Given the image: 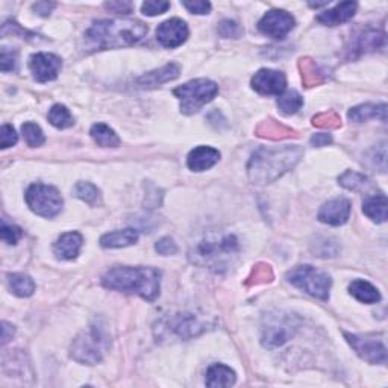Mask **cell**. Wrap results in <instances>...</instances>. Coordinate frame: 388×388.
<instances>
[{
  "mask_svg": "<svg viewBox=\"0 0 388 388\" xmlns=\"http://www.w3.org/2000/svg\"><path fill=\"white\" fill-rule=\"evenodd\" d=\"M252 88L262 96H281L287 87V77L282 72L261 68L252 77Z\"/></svg>",
  "mask_w": 388,
  "mask_h": 388,
  "instance_id": "obj_13",
  "label": "cell"
},
{
  "mask_svg": "<svg viewBox=\"0 0 388 388\" xmlns=\"http://www.w3.org/2000/svg\"><path fill=\"white\" fill-rule=\"evenodd\" d=\"M302 106H304V97H302L299 93L294 91V90L285 91L278 97L279 111H281L285 115L296 114Z\"/></svg>",
  "mask_w": 388,
  "mask_h": 388,
  "instance_id": "obj_31",
  "label": "cell"
},
{
  "mask_svg": "<svg viewBox=\"0 0 388 388\" xmlns=\"http://www.w3.org/2000/svg\"><path fill=\"white\" fill-rule=\"evenodd\" d=\"M347 343L360 356L361 360L370 364H387V347L381 340L374 336H356V333H345Z\"/></svg>",
  "mask_w": 388,
  "mask_h": 388,
  "instance_id": "obj_10",
  "label": "cell"
},
{
  "mask_svg": "<svg viewBox=\"0 0 388 388\" xmlns=\"http://www.w3.org/2000/svg\"><path fill=\"white\" fill-rule=\"evenodd\" d=\"M26 204L37 215L52 219L61 213L64 200L59 191L52 185L32 184L26 191Z\"/></svg>",
  "mask_w": 388,
  "mask_h": 388,
  "instance_id": "obj_8",
  "label": "cell"
},
{
  "mask_svg": "<svg viewBox=\"0 0 388 388\" xmlns=\"http://www.w3.org/2000/svg\"><path fill=\"white\" fill-rule=\"evenodd\" d=\"M90 134L93 139L100 146V147H119L120 146V138L115 134L114 129H111L105 123H96L91 126Z\"/></svg>",
  "mask_w": 388,
  "mask_h": 388,
  "instance_id": "obj_29",
  "label": "cell"
},
{
  "mask_svg": "<svg viewBox=\"0 0 388 388\" xmlns=\"http://www.w3.org/2000/svg\"><path fill=\"white\" fill-rule=\"evenodd\" d=\"M167 329L175 333L176 337H180L182 340H188L200 336V333L206 329V324L202 323L194 314L182 313L173 316L172 319L168 320Z\"/></svg>",
  "mask_w": 388,
  "mask_h": 388,
  "instance_id": "obj_16",
  "label": "cell"
},
{
  "mask_svg": "<svg viewBox=\"0 0 388 388\" xmlns=\"http://www.w3.org/2000/svg\"><path fill=\"white\" fill-rule=\"evenodd\" d=\"M287 279L296 289L305 291L307 294L320 300L329 299L331 290V276L324 273L323 270L316 269L313 266H298L287 273Z\"/></svg>",
  "mask_w": 388,
  "mask_h": 388,
  "instance_id": "obj_6",
  "label": "cell"
},
{
  "mask_svg": "<svg viewBox=\"0 0 388 388\" xmlns=\"http://www.w3.org/2000/svg\"><path fill=\"white\" fill-rule=\"evenodd\" d=\"M75 196L91 206L100 204V191L97 190L96 185L90 182H77L75 187Z\"/></svg>",
  "mask_w": 388,
  "mask_h": 388,
  "instance_id": "obj_34",
  "label": "cell"
},
{
  "mask_svg": "<svg viewBox=\"0 0 388 388\" xmlns=\"http://www.w3.org/2000/svg\"><path fill=\"white\" fill-rule=\"evenodd\" d=\"M147 26L139 20H100L85 32V49L90 52L120 49L142 41Z\"/></svg>",
  "mask_w": 388,
  "mask_h": 388,
  "instance_id": "obj_1",
  "label": "cell"
},
{
  "mask_svg": "<svg viewBox=\"0 0 388 388\" xmlns=\"http://www.w3.org/2000/svg\"><path fill=\"white\" fill-rule=\"evenodd\" d=\"M384 46H385V34L382 30L366 29L355 35L351 46L347 48V52H349V57L356 58V57L366 55V53L382 49Z\"/></svg>",
  "mask_w": 388,
  "mask_h": 388,
  "instance_id": "obj_15",
  "label": "cell"
},
{
  "mask_svg": "<svg viewBox=\"0 0 388 388\" xmlns=\"http://www.w3.org/2000/svg\"><path fill=\"white\" fill-rule=\"evenodd\" d=\"M349 293L352 296L362 302V304H376V302L381 300V294H379L376 287L371 285L367 281H362V279H355L349 285Z\"/></svg>",
  "mask_w": 388,
  "mask_h": 388,
  "instance_id": "obj_28",
  "label": "cell"
},
{
  "mask_svg": "<svg viewBox=\"0 0 388 388\" xmlns=\"http://www.w3.org/2000/svg\"><path fill=\"white\" fill-rule=\"evenodd\" d=\"M106 10H110L113 12H123V14H129L132 11V3L129 2H108L105 3Z\"/></svg>",
  "mask_w": 388,
  "mask_h": 388,
  "instance_id": "obj_45",
  "label": "cell"
},
{
  "mask_svg": "<svg viewBox=\"0 0 388 388\" xmlns=\"http://www.w3.org/2000/svg\"><path fill=\"white\" fill-rule=\"evenodd\" d=\"M338 181H340L341 187H345L351 191H362L370 185L367 176L356 173V172H351V170H347V172L341 175Z\"/></svg>",
  "mask_w": 388,
  "mask_h": 388,
  "instance_id": "obj_33",
  "label": "cell"
},
{
  "mask_svg": "<svg viewBox=\"0 0 388 388\" xmlns=\"http://www.w3.org/2000/svg\"><path fill=\"white\" fill-rule=\"evenodd\" d=\"M313 125L320 129H337L341 126V119L336 111L322 113L313 119Z\"/></svg>",
  "mask_w": 388,
  "mask_h": 388,
  "instance_id": "obj_37",
  "label": "cell"
},
{
  "mask_svg": "<svg viewBox=\"0 0 388 388\" xmlns=\"http://www.w3.org/2000/svg\"><path fill=\"white\" fill-rule=\"evenodd\" d=\"M257 135L261 138L269 139H285L296 137V132L293 129L287 128L282 123H279L273 119H269L266 122H261L257 128Z\"/></svg>",
  "mask_w": 388,
  "mask_h": 388,
  "instance_id": "obj_27",
  "label": "cell"
},
{
  "mask_svg": "<svg viewBox=\"0 0 388 388\" xmlns=\"http://www.w3.org/2000/svg\"><path fill=\"white\" fill-rule=\"evenodd\" d=\"M21 132L23 138H25V142L29 147H38L46 142L41 128L32 122H26L25 125L21 126Z\"/></svg>",
  "mask_w": 388,
  "mask_h": 388,
  "instance_id": "obj_36",
  "label": "cell"
},
{
  "mask_svg": "<svg viewBox=\"0 0 388 388\" xmlns=\"http://www.w3.org/2000/svg\"><path fill=\"white\" fill-rule=\"evenodd\" d=\"M84 243V238L79 232H66L61 235L55 244H53V253L57 255V258L70 261L75 260L81 252V247Z\"/></svg>",
  "mask_w": 388,
  "mask_h": 388,
  "instance_id": "obj_20",
  "label": "cell"
},
{
  "mask_svg": "<svg viewBox=\"0 0 388 388\" xmlns=\"http://www.w3.org/2000/svg\"><path fill=\"white\" fill-rule=\"evenodd\" d=\"M0 237H2L6 244H17L19 240L23 237V231L21 228L15 226V224H8L3 220L2 228H0Z\"/></svg>",
  "mask_w": 388,
  "mask_h": 388,
  "instance_id": "obj_38",
  "label": "cell"
},
{
  "mask_svg": "<svg viewBox=\"0 0 388 388\" xmlns=\"http://www.w3.org/2000/svg\"><path fill=\"white\" fill-rule=\"evenodd\" d=\"M296 324L289 316H271L269 317L267 324L262 328L261 341L264 347L275 349L284 346L289 341L294 332H296Z\"/></svg>",
  "mask_w": 388,
  "mask_h": 388,
  "instance_id": "obj_9",
  "label": "cell"
},
{
  "mask_svg": "<svg viewBox=\"0 0 388 388\" xmlns=\"http://www.w3.org/2000/svg\"><path fill=\"white\" fill-rule=\"evenodd\" d=\"M349 119L355 123H362L370 119H379L382 122H387V105H375V104H364L360 106L352 108L349 111Z\"/></svg>",
  "mask_w": 388,
  "mask_h": 388,
  "instance_id": "obj_26",
  "label": "cell"
},
{
  "mask_svg": "<svg viewBox=\"0 0 388 388\" xmlns=\"http://www.w3.org/2000/svg\"><path fill=\"white\" fill-rule=\"evenodd\" d=\"M14 328L8 323V322H2V345H6L8 341L12 340L14 337Z\"/></svg>",
  "mask_w": 388,
  "mask_h": 388,
  "instance_id": "obj_48",
  "label": "cell"
},
{
  "mask_svg": "<svg viewBox=\"0 0 388 388\" xmlns=\"http://www.w3.org/2000/svg\"><path fill=\"white\" fill-rule=\"evenodd\" d=\"M220 159V152L209 146H199L188 153L187 166L193 172H205L214 167Z\"/></svg>",
  "mask_w": 388,
  "mask_h": 388,
  "instance_id": "obj_19",
  "label": "cell"
},
{
  "mask_svg": "<svg viewBox=\"0 0 388 388\" xmlns=\"http://www.w3.org/2000/svg\"><path fill=\"white\" fill-rule=\"evenodd\" d=\"M61 67H63V61L53 53H34L29 59L30 73L37 82L55 81Z\"/></svg>",
  "mask_w": 388,
  "mask_h": 388,
  "instance_id": "obj_12",
  "label": "cell"
},
{
  "mask_svg": "<svg viewBox=\"0 0 388 388\" xmlns=\"http://www.w3.org/2000/svg\"><path fill=\"white\" fill-rule=\"evenodd\" d=\"M8 284H10L11 291L19 298H29L35 291V282L28 275L23 273L8 275Z\"/></svg>",
  "mask_w": 388,
  "mask_h": 388,
  "instance_id": "obj_30",
  "label": "cell"
},
{
  "mask_svg": "<svg viewBox=\"0 0 388 388\" xmlns=\"http://www.w3.org/2000/svg\"><path fill=\"white\" fill-rule=\"evenodd\" d=\"M356 8H358V5L355 2H341L333 6L332 10L317 15L316 20L324 26H338L341 23H346L353 17Z\"/></svg>",
  "mask_w": 388,
  "mask_h": 388,
  "instance_id": "obj_21",
  "label": "cell"
},
{
  "mask_svg": "<svg viewBox=\"0 0 388 388\" xmlns=\"http://www.w3.org/2000/svg\"><path fill=\"white\" fill-rule=\"evenodd\" d=\"M237 381L235 371L224 364H213L206 371V385L211 388L231 387Z\"/></svg>",
  "mask_w": 388,
  "mask_h": 388,
  "instance_id": "obj_25",
  "label": "cell"
},
{
  "mask_svg": "<svg viewBox=\"0 0 388 388\" xmlns=\"http://www.w3.org/2000/svg\"><path fill=\"white\" fill-rule=\"evenodd\" d=\"M17 132L11 125H3L0 129V147L2 149H8V147L17 144Z\"/></svg>",
  "mask_w": 388,
  "mask_h": 388,
  "instance_id": "obj_40",
  "label": "cell"
},
{
  "mask_svg": "<svg viewBox=\"0 0 388 388\" xmlns=\"http://www.w3.org/2000/svg\"><path fill=\"white\" fill-rule=\"evenodd\" d=\"M387 208H388V200L385 194H374L369 196L362 202V213L366 214L370 220L376 223H384L387 222Z\"/></svg>",
  "mask_w": 388,
  "mask_h": 388,
  "instance_id": "obj_24",
  "label": "cell"
},
{
  "mask_svg": "<svg viewBox=\"0 0 388 388\" xmlns=\"http://www.w3.org/2000/svg\"><path fill=\"white\" fill-rule=\"evenodd\" d=\"M332 143V137L329 134H314L311 137V144L316 147H323Z\"/></svg>",
  "mask_w": 388,
  "mask_h": 388,
  "instance_id": "obj_46",
  "label": "cell"
},
{
  "mask_svg": "<svg viewBox=\"0 0 388 388\" xmlns=\"http://www.w3.org/2000/svg\"><path fill=\"white\" fill-rule=\"evenodd\" d=\"M49 122L52 126H55L58 129H67L70 126L75 125V119L72 113L68 111V108L64 105H53L49 111Z\"/></svg>",
  "mask_w": 388,
  "mask_h": 388,
  "instance_id": "obj_32",
  "label": "cell"
},
{
  "mask_svg": "<svg viewBox=\"0 0 388 388\" xmlns=\"http://www.w3.org/2000/svg\"><path fill=\"white\" fill-rule=\"evenodd\" d=\"M217 32L224 38H240L243 35V28L240 26L237 21L223 20L219 25V28H217Z\"/></svg>",
  "mask_w": 388,
  "mask_h": 388,
  "instance_id": "obj_39",
  "label": "cell"
},
{
  "mask_svg": "<svg viewBox=\"0 0 388 388\" xmlns=\"http://www.w3.org/2000/svg\"><path fill=\"white\" fill-rule=\"evenodd\" d=\"M273 281V270L266 262H260L255 266L251 271L249 278H247L246 285L253 287V285H262Z\"/></svg>",
  "mask_w": 388,
  "mask_h": 388,
  "instance_id": "obj_35",
  "label": "cell"
},
{
  "mask_svg": "<svg viewBox=\"0 0 388 388\" xmlns=\"http://www.w3.org/2000/svg\"><path fill=\"white\" fill-rule=\"evenodd\" d=\"M108 346H110V340H108L105 329L95 324L90 326V329L81 332L73 340L72 347H70V355L77 362L95 366V364L104 360Z\"/></svg>",
  "mask_w": 388,
  "mask_h": 388,
  "instance_id": "obj_4",
  "label": "cell"
},
{
  "mask_svg": "<svg viewBox=\"0 0 388 388\" xmlns=\"http://www.w3.org/2000/svg\"><path fill=\"white\" fill-rule=\"evenodd\" d=\"M161 273L153 267H114L102 276L105 289L137 294L147 302L159 296Z\"/></svg>",
  "mask_w": 388,
  "mask_h": 388,
  "instance_id": "obj_3",
  "label": "cell"
},
{
  "mask_svg": "<svg viewBox=\"0 0 388 388\" xmlns=\"http://www.w3.org/2000/svg\"><path fill=\"white\" fill-rule=\"evenodd\" d=\"M170 8L168 2H162V0H155V2H144L142 5V11L144 15H149V17H153V15H159L164 14Z\"/></svg>",
  "mask_w": 388,
  "mask_h": 388,
  "instance_id": "obj_41",
  "label": "cell"
},
{
  "mask_svg": "<svg viewBox=\"0 0 388 388\" xmlns=\"http://www.w3.org/2000/svg\"><path fill=\"white\" fill-rule=\"evenodd\" d=\"M182 5L193 14L204 15L211 11V3L205 2V0H194V2H182Z\"/></svg>",
  "mask_w": 388,
  "mask_h": 388,
  "instance_id": "obj_44",
  "label": "cell"
},
{
  "mask_svg": "<svg viewBox=\"0 0 388 388\" xmlns=\"http://www.w3.org/2000/svg\"><path fill=\"white\" fill-rule=\"evenodd\" d=\"M237 249L238 242L234 235H209L204 242L197 243L190 252V258L199 266H206V264L217 266L229 255L235 253Z\"/></svg>",
  "mask_w": 388,
  "mask_h": 388,
  "instance_id": "obj_7",
  "label": "cell"
},
{
  "mask_svg": "<svg viewBox=\"0 0 388 388\" xmlns=\"http://www.w3.org/2000/svg\"><path fill=\"white\" fill-rule=\"evenodd\" d=\"M138 240L137 229H123V231H114L108 232L102 238H100V246L105 249H120V247H128L135 244Z\"/></svg>",
  "mask_w": 388,
  "mask_h": 388,
  "instance_id": "obj_23",
  "label": "cell"
},
{
  "mask_svg": "<svg viewBox=\"0 0 388 388\" xmlns=\"http://www.w3.org/2000/svg\"><path fill=\"white\" fill-rule=\"evenodd\" d=\"M180 73H181L180 64L170 63V64H166L164 67L153 70V72H149V73L143 75L142 77H138L135 84L143 90H152V88L161 87L162 84L176 79V77L180 76Z\"/></svg>",
  "mask_w": 388,
  "mask_h": 388,
  "instance_id": "obj_18",
  "label": "cell"
},
{
  "mask_svg": "<svg viewBox=\"0 0 388 388\" xmlns=\"http://www.w3.org/2000/svg\"><path fill=\"white\" fill-rule=\"evenodd\" d=\"M57 5L55 3H49V2H38L35 3L32 8H34V11H37L40 15H49L50 11L55 8Z\"/></svg>",
  "mask_w": 388,
  "mask_h": 388,
  "instance_id": "obj_47",
  "label": "cell"
},
{
  "mask_svg": "<svg viewBox=\"0 0 388 388\" xmlns=\"http://www.w3.org/2000/svg\"><path fill=\"white\" fill-rule=\"evenodd\" d=\"M351 202L347 199H333L326 202L319 211V220L331 226H341L351 215Z\"/></svg>",
  "mask_w": 388,
  "mask_h": 388,
  "instance_id": "obj_17",
  "label": "cell"
},
{
  "mask_svg": "<svg viewBox=\"0 0 388 388\" xmlns=\"http://www.w3.org/2000/svg\"><path fill=\"white\" fill-rule=\"evenodd\" d=\"M304 157L300 146L261 147L252 155L247 164V175L252 184L266 185L278 181Z\"/></svg>",
  "mask_w": 388,
  "mask_h": 388,
  "instance_id": "obj_2",
  "label": "cell"
},
{
  "mask_svg": "<svg viewBox=\"0 0 388 388\" xmlns=\"http://www.w3.org/2000/svg\"><path fill=\"white\" fill-rule=\"evenodd\" d=\"M188 38V26L181 19H170L157 29V40L167 49L180 48Z\"/></svg>",
  "mask_w": 388,
  "mask_h": 388,
  "instance_id": "obj_14",
  "label": "cell"
},
{
  "mask_svg": "<svg viewBox=\"0 0 388 388\" xmlns=\"http://www.w3.org/2000/svg\"><path fill=\"white\" fill-rule=\"evenodd\" d=\"M294 17L291 14L282 10H271L258 23V29L264 35L275 38V40H282L291 32L294 28Z\"/></svg>",
  "mask_w": 388,
  "mask_h": 388,
  "instance_id": "obj_11",
  "label": "cell"
},
{
  "mask_svg": "<svg viewBox=\"0 0 388 388\" xmlns=\"http://www.w3.org/2000/svg\"><path fill=\"white\" fill-rule=\"evenodd\" d=\"M219 93V85L209 79H194L173 90V95L181 100L182 114L191 115L211 102Z\"/></svg>",
  "mask_w": 388,
  "mask_h": 388,
  "instance_id": "obj_5",
  "label": "cell"
},
{
  "mask_svg": "<svg viewBox=\"0 0 388 388\" xmlns=\"http://www.w3.org/2000/svg\"><path fill=\"white\" fill-rule=\"evenodd\" d=\"M0 67H2V72H14V70L17 68V53L2 49V55H0Z\"/></svg>",
  "mask_w": 388,
  "mask_h": 388,
  "instance_id": "obj_42",
  "label": "cell"
},
{
  "mask_svg": "<svg viewBox=\"0 0 388 388\" xmlns=\"http://www.w3.org/2000/svg\"><path fill=\"white\" fill-rule=\"evenodd\" d=\"M299 70L302 75V82H304L307 88L316 87V85H320L328 79L324 70L311 58H302L299 61Z\"/></svg>",
  "mask_w": 388,
  "mask_h": 388,
  "instance_id": "obj_22",
  "label": "cell"
},
{
  "mask_svg": "<svg viewBox=\"0 0 388 388\" xmlns=\"http://www.w3.org/2000/svg\"><path fill=\"white\" fill-rule=\"evenodd\" d=\"M155 251L161 255H175L177 252V246L170 237L161 238L159 242L155 244Z\"/></svg>",
  "mask_w": 388,
  "mask_h": 388,
  "instance_id": "obj_43",
  "label": "cell"
}]
</instances>
